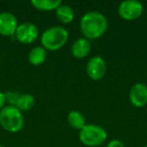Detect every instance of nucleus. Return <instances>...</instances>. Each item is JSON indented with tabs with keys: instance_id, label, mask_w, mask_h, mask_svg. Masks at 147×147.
I'll return each instance as SVG.
<instances>
[{
	"instance_id": "17",
	"label": "nucleus",
	"mask_w": 147,
	"mask_h": 147,
	"mask_svg": "<svg viewBox=\"0 0 147 147\" xmlns=\"http://www.w3.org/2000/svg\"><path fill=\"white\" fill-rule=\"evenodd\" d=\"M106 147H125V145L119 139H112V140L107 143Z\"/></svg>"
},
{
	"instance_id": "21",
	"label": "nucleus",
	"mask_w": 147,
	"mask_h": 147,
	"mask_svg": "<svg viewBox=\"0 0 147 147\" xmlns=\"http://www.w3.org/2000/svg\"><path fill=\"white\" fill-rule=\"evenodd\" d=\"M144 147H147V145H145V146H144Z\"/></svg>"
},
{
	"instance_id": "10",
	"label": "nucleus",
	"mask_w": 147,
	"mask_h": 147,
	"mask_svg": "<svg viewBox=\"0 0 147 147\" xmlns=\"http://www.w3.org/2000/svg\"><path fill=\"white\" fill-rule=\"evenodd\" d=\"M91 49H92L91 41L86 37H80V38H77L71 45V53L74 57L82 59L90 55Z\"/></svg>"
},
{
	"instance_id": "13",
	"label": "nucleus",
	"mask_w": 147,
	"mask_h": 147,
	"mask_svg": "<svg viewBox=\"0 0 147 147\" xmlns=\"http://www.w3.org/2000/svg\"><path fill=\"white\" fill-rule=\"evenodd\" d=\"M30 4L39 11H55L63 2L61 0H31Z\"/></svg>"
},
{
	"instance_id": "14",
	"label": "nucleus",
	"mask_w": 147,
	"mask_h": 147,
	"mask_svg": "<svg viewBox=\"0 0 147 147\" xmlns=\"http://www.w3.org/2000/svg\"><path fill=\"white\" fill-rule=\"evenodd\" d=\"M34 103L35 99L33 95L29 94V93H20L14 107H16L21 112H26L33 108Z\"/></svg>"
},
{
	"instance_id": "18",
	"label": "nucleus",
	"mask_w": 147,
	"mask_h": 147,
	"mask_svg": "<svg viewBox=\"0 0 147 147\" xmlns=\"http://www.w3.org/2000/svg\"><path fill=\"white\" fill-rule=\"evenodd\" d=\"M5 104H6V99H5V93L1 92L0 91V110L5 107Z\"/></svg>"
},
{
	"instance_id": "12",
	"label": "nucleus",
	"mask_w": 147,
	"mask_h": 147,
	"mask_svg": "<svg viewBox=\"0 0 147 147\" xmlns=\"http://www.w3.org/2000/svg\"><path fill=\"white\" fill-rule=\"evenodd\" d=\"M55 17L63 24H69L75 18V11L69 5L61 4L55 10Z\"/></svg>"
},
{
	"instance_id": "8",
	"label": "nucleus",
	"mask_w": 147,
	"mask_h": 147,
	"mask_svg": "<svg viewBox=\"0 0 147 147\" xmlns=\"http://www.w3.org/2000/svg\"><path fill=\"white\" fill-rule=\"evenodd\" d=\"M18 24V20L13 13L8 11L0 12V34L1 35L14 36Z\"/></svg>"
},
{
	"instance_id": "11",
	"label": "nucleus",
	"mask_w": 147,
	"mask_h": 147,
	"mask_svg": "<svg viewBox=\"0 0 147 147\" xmlns=\"http://www.w3.org/2000/svg\"><path fill=\"white\" fill-rule=\"evenodd\" d=\"M27 59L28 63L34 67L42 65L47 59V49L42 47H34L28 51Z\"/></svg>"
},
{
	"instance_id": "5",
	"label": "nucleus",
	"mask_w": 147,
	"mask_h": 147,
	"mask_svg": "<svg viewBox=\"0 0 147 147\" xmlns=\"http://www.w3.org/2000/svg\"><path fill=\"white\" fill-rule=\"evenodd\" d=\"M144 11L143 4L138 0H124L118 6V14L124 20H136Z\"/></svg>"
},
{
	"instance_id": "20",
	"label": "nucleus",
	"mask_w": 147,
	"mask_h": 147,
	"mask_svg": "<svg viewBox=\"0 0 147 147\" xmlns=\"http://www.w3.org/2000/svg\"><path fill=\"white\" fill-rule=\"evenodd\" d=\"M146 19H147V12H146Z\"/></svg>"
},
{
	"instance_id": "2",
	"label": "nucleus",
	"mask_w": 147,
	"mask_h": 147,
	"mask_svg": "<svg viewBox=\"0 0 147 147\" xmlns=\"http://www.w3.org/2000/svg\"><path fill=\"white\" fill-rule=\"evenodd\" d=\"M69 31L61 25L49 26L41 33V47L49 51L61 49L69 40Z\"/></svg>"
},
{
	"instance_id": "3",
	"label": "nucleus",
	"mask_w": 147,
	"mask_h": 147,
	"mask_svg": "<svg viewBox=\"0 0 147 147\" xmlns=\"http://www.w3.org/2000/svg\"><path fill=\"white\" fill-rule=\"evenodd\" d=\"M0 126L7 132H19L24 126L23 113L16 107L7 105L0 110Z\"/></svg>"
},
{
	"instance_id": "16",
	"label": "nucleus",
	"mask_w": 147,
	"mask_h": 147,
	"mask_svg": "<svg viewBox=\"0 0 147 147\" xmlns=\"http://www.w3.org/2000/svg\"><path fill=\"white\" fill-rule=\"evenodd\" d=\"M19 95H20V93H18V92H13V91L6 92V93H5V99H6V103H8V105H10V106H15Z\"/></svg>"
},
{
	"instance_id": "19",
	"label": "nucleus",
	"mask_w": 147,
	"mask_h": 147,
	"mask_svg": "<svg viewBox=\"0 0 147 147\" xmlns=\"http://www.w3.org/2000/svg\"><path fill=\"white\" fill-rule=\"evenodd\" d=\"M0 147H5L4 145H2V144H0Z\"/></svg>"
},
{
	"instance_id": "4",
	"label": "nucleus",
	"mask_w": 147,
	"mask_h": 147,
	"mask_svg": "<svg viewBox=\"0 0 147 147\" xmlns=\"http://www.w3.org/2000/svg\"><path fill=\"white\" fill-rule=\"evenodd\" d=\"M107 131L97 124H86L79 132V139L86 146L97 147L107 140Z\"/></svg>"
},
{
	"instance_id": "15",
	"label": "nucleus",
	"mask_w": 147,
	"mask_h": 147,
	"mask_svg": "<svg viewBox=\"0 0 147 147\" xmlns=\"http://www.w3.org/2000/svg\"><path fill=\"white\" fill-rule=\"evenodd\" d=\"M67 120L69 125L74 129H81L86 125V119L85 116L83 115L82 112L78 110H71L69 112L67 117Z\"/></svg>"
},
{
	"instance_id": "6",
	"label": "nucleus",
	"mask_w": 147,
	"mask_h": 147,
	"mask_svg": "<svg viewBox=\"0 0 147 147\" xmlns=\"http://www.w3.org/2000/svg\"><path fill=\"white\" fill-rule=\"evenodd\" d=\"M38 35L39 31L36 25L30 21H25L18 24L14 36L20 43L30 45L36 40Z\"/></svg>"
},
{
	"instance_id": "9",
	"label": "nucleus",
	"mask_w": 147,
	"mask_h": 147,
	"mask_svg": "<svg viewBox=\"0 0 147 147\" xmlns=\"http://www.w3.org/2000/svg\"><path fill=\"white\" fill-rule=\"evenodd\" d=\"M130 103L136 108H142L147 105V85L144 83H136L129 91Z\"/></svg>"
},
{
	"instance_id": "7",
	"label": "nucleus",
	"mask_w": 147,
	"mask_h": 147,
	"mask_svg": "<svg viewBox=\"0 0 147 147\" xmlns=\"http://www.w3.org/2000/svg\"><path fill=\"white\" fill-rule=\"evenodd\" d=\"M86 73L93 81H99L105 77L107 73L106 61L100 55L90 57L86 65Z\"/></svg>"
},
{
	"instance_id": "1",
	"label": "nucleus",
	"mask_w": 147,
	"mask_h": 147,
	"mask_svg": "<svg viewBox=\"0 0 147 147\" xmlns=\"http://www.w3.org/2000/svg\"><path fill=\"white\" fill-rule=\"evenodd\" d=\"M80 29L84 37L96 39L101 37L108 29V19L99 11H89L80 20Z\"/></svg>"
}]
</instances>
